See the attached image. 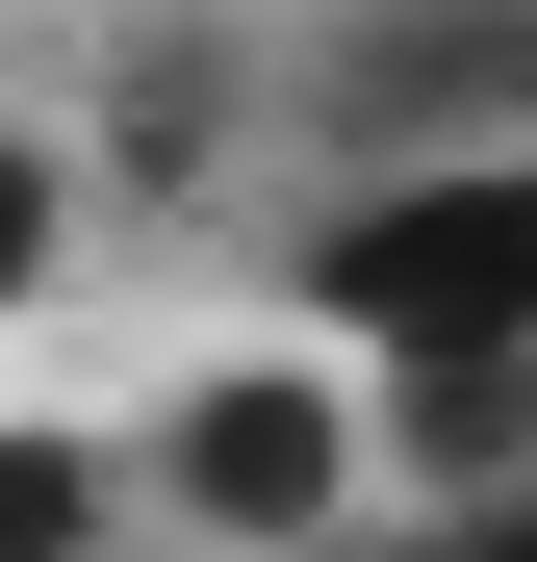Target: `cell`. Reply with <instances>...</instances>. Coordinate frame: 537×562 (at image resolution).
Returning <instances> with one entry per match:
<instances>
[{
    "mask_svg": "<svg viewBox=\"0 0 537 562\" xmlns=\"http://www.w3.org/2000/svg\"><path fill=\"white\" fill-rule=\"evenodd\" d=\"M410 562H537V486H512V512H461V537H410Z\"/></svg>",
    "mask_w": 537,
    "mask_h": 562,
    "instance_id": "8992f818",
    "label": "cell"
},
{
    "mask_svg": "<svg viewBox=\"0 0 537 562\" xmlns=\"http://www.w3.org/2000/svg\"><path fill=\"white\" fill-rule=\"evenodd\" d=\"M52 231H77V179H52L26 128H0V307H26V281H52Z\"/></svg>",
    "mask_w": 537,
    "mask_h": 562,
    "instance_id": "5b68a950",
    "label": "cell"
},
{
    "mask_svg": "<svg viewBox=\"0 0 537 562\" xmlns=\"http://www.w3.org/2000/svg\"><path fill=\"white\" fill-rule=\"evenodd\" d=\"M333 128L358 154H537V0H384L333 52Z\"/></svg>",
    "mask_w": 537,
    "mask_h": 562,
    "instance_id": "3957f363",
    "label": "cell"
},
{
    "mask_svg": "<svg viewBox=\"0 0 537 562\" xmlns=\"http://www.w3.org/2000/svg\"><path fill=\"white\" fill-rule=\"evenodd\" d=\"M103 537V435H0V562H77Z\"/></svg>",
    "mask_w": 537,
    "mask_h": 562,
    "instance_id": "277c9868",
    "label": "cell"
},
{
    "mask_svg": "<svg viewBox=\"0 0 537 562\" xmlns=\"http://www.w3.org/2000/svg\"><path fill=\"white\" fill-rule=\"evenodd\" d=\"M307 358L410 435H486L537 384V154H358V205L282 256Z\"/></svg>",
    "mask_w": 537,
    "mask_h": 562,
    "instance_id": "6da1fadb",
    "label": "cell"
},
{
    "mask_svg": "<svg viewBox=\"0 0 537 562\" xmlns=\"http://www.w3.org/2000/svg\"><path fill=\"white\" fill-rule=\"evenodd\" d=\"M154 486L205 537H333L358 512V384H333V358H231V384L154 409Z\"/></svg>",
    "mask_w": 537,
    "mask_h": 562,
    "instance_id": "7a4b0ae2",
    "label": "cell"
}]
</instances>
